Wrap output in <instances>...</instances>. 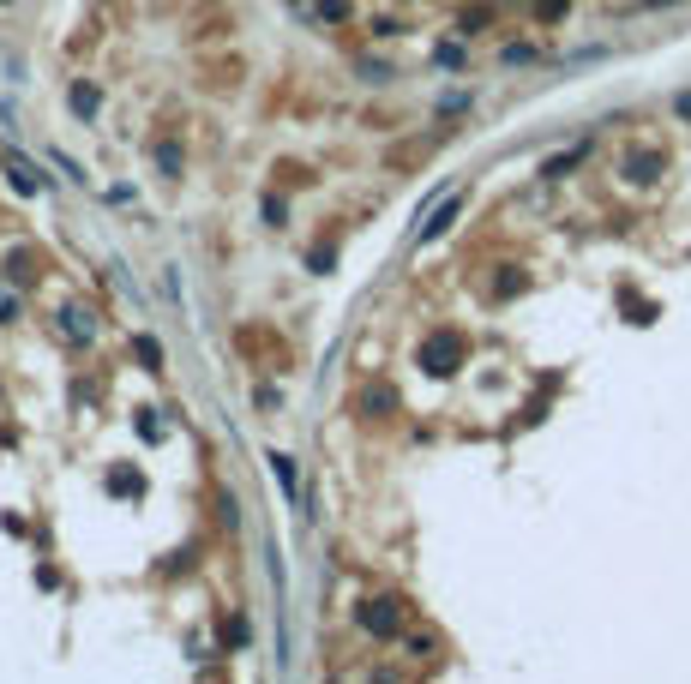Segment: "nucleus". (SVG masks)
Here are the masks:
<instances>
[{
    "instance_id": "f257e3e1",
    "label": "nucleus",
    "mask_w": 691,
    "mask_h": 684,
    "mask_svg": "<svg viewBox=\"0 0 691 684\" xmlns=\"http://www.w3.org/2000/svg\"><path fill=\"white\" fill-rule=\"evenodd\" d=\"M463 360H469V337H463V330H433V337L421 342V372H427V378H451Z\"/></svg>"
},
{
    "instance_id": "f03ea898",
    "label": "nucleus",
    "mask_w": 691,
    "mask_h": 684,
    "mask_svg": "<svg viewBox=\"0 0 691 684\" xmlns=\"http://www.w3.org/2000/svg\"><path fill=\"white\" fill-rule=\"evenodd\" d=\"M355 618H361V630H367V637H379V642L403 637V600H397V595H367Z\"/></svg>"
},
{
    "instance_id": "7ed1b4c3",
    "label": "nucleus",
    "mask_w": 691,
    "mask_h": 684,
    "mask_svg": "<svg viewBox=\"0 0 691 684\" xmlns=\"http://www.w3.org/2000/svg\"><path fill=\"white\" fill-rule=\"evenodd\" d=\"M662 169H667L662 150H625V162H620V174H625V181H637V186H649Z\"/></svg>"
},
{
    "instance_id": "20e7f679",
    "label": "nucleus",
    "mask_w": 691,
    "mask_h": 684,
    "mask_svg": "<svg viewBox=\"0 0 691 684\" xmlns=\"http://www.w3.org/2000/svg\"><path fill=\"white\" fill-rule=\"evenodd\" d=\"M457 211H463V192H451V199L439 204V211H427V223L415 228V241H439V234H445V228L457 223Z\"/></svg>"
},
{
    "instance_id": "39448f33",
    "label": "nucleus",
    "mask_w": 691,
    "mask_h": 684,
    "mask_svg": "<svg viewBox=\"0 0 691 684\" xmlns=\"http://www.w3.org/2000/svg\"><path fill=\"white\" fill-rule=\"evenodd\" d=\"M60 330H67L72 342H90L97 337V313H90V306H60Z\"/></svg>"
},
{
    "instance_id": "423d86ee",
    "label": "nucleus",
    "mask_w": 691,
    "mask_h": 684,
    "mask_svg": "<svg viewBox=\"0 0 691 684\" xmlns=\"http://www.w3.org/2000/svg\"><path fill=\"white\" fill-rule=\"evenodd\" d=\"M6 174H13V186H18V192H43V186H48V174H37L25 157H6Z\"/></svg>"
},
{
    "instance_id": "0eeeda50",
    "label": "nucleus",
    "mask_w": 691,
    "mask_h": 684,
    "mask_svg": "<svg viewBox=\"0 0 691 684\" xmlns=\"http://www.w3.org/2000/svg\"><path fill=\"white\" fill-rule=\"evenodd\" d=\"M109 492H115V499H127V492H132V499H139V492H144V474L139 469H115V474H109Z\"/></svg>"
},
{
    "instance_id": "6e6552de",
    "label": "nucleus",
    "mask_w": 691,
    "mask_h": 684,
    "mask_svg": "<svg viewBox=\"0 0 691 684\" xmlns=\"http://www.w3.org/2000/svg\"><path fill=\"white\" fill-rule=\"evenodd\" d=\"M67 102H72V114H85V120H90V114L102 109V90H97V85H72Z\"/></svg>"
},
{
    "instance_id": "1a4fd4ad",
    "label": "nucleus",
    "mask_w": 691,
    "mask_h": 684,
    "mask_svg": "<svg viewBox=\"0 0 691 684\" xmlns=\"http://www.w3.org/2000/svg\"><path fill=\"white\" fill-rule=\"evenodd\" d=\"M132 355L144 360V372H162V348H157V337H132Z\"/></svg>"
},
{
    "instance_id": "9d476101",
    "label": "nucleus",
    "mask_w": 691,
    "mask_h": 684,
    "mask_svg": "<svg viewBox=\"0 0 691 684\" xmlns=\"http://www.w3.org/2000/svg\"><path fill=\"white\" fill-rule=\"evenodd\" d=\"M157 169L169 174V181H181V144H174V139H162V144H157Z\"/></svg>"
},
{
    "instance_id": "9b49d317",
    "label": "nucleus",
    "mask_w": 691,
    "mask_h": 684,
    "mask_svg": "<svg viewBox=\"0 0 691 684\" xmlns=\"http://www.w3.org/2000/svg\"><path fill=\"white\" fill-rule=\"evenodd\" d=\"M523 283H529V276H523V271H511V264H505V276H499V283H493V295H499V300H511V295H523Z\"/></svg>"
},
{
    "instance_id": "f8f14e48",
    "label": "nucleus",
    "mask_w": 691,
    "mask_h": 684,
    "mask_svg": "<svg viewBox=\"0 0 691 684\" xmlns=\"http://www.w3.org/2000/svg\"><path fill=\"white\" fill-rule=\"evenodd\" d=\"M577 162H583V144H577V150H565V157H553L541 174H548V181H560V174H571V169H577Z\"/></svg>"
},
{
    "instance_id": "ddd939ff",
    "label": "nucleus",
    "mask_w": 691,
    "mask_h": 684,
    "mask_svg": "<svg viewBox=\"0 0 691 684\" xmlns=\"http://www.w3.org/2000/svg\"><path fill=\"white\" fill-rule=\"evenodd\" d=\"M625 313H632V325H649V318H655V306H649V300H637V295H625Z\"/></svg>"
},
{
    "instance_id": "4468645a",
    "label": "nucleus",
    "mask_w": 691,
    "mask_h": 684,
    "mask_svg": "<svg viewBox=\"0 0 691 684\" xmlns=\"http://www.w3.org/2000/svg\"><path fill=\"white\" fill-rule=\"evenodd\" d=\"M271 469H277V481L288 486V499H295V462H288V456H271Z\"/></svg>"
},
{
    "instance_id": "2eb2a0df",
    "label": "nucleus",
    "mask_w": 691,
    "mask_h": 684,
    "mask_svg": "<svg viewBox=\"0 0 691 684\" xmlns=\"http://www.w3.org/2000/svg\"><path fill=\"white\" fill-rule=\"evenodd\" d=\"M367 409H397V390H391V385H379V390H367Z\"/></svg>"
},
{
    "instance_id": "dca6fc26",
    "label": "nucleus",
    "mask_w": 691,
    "mask_h": 684,
    "mask_svg": "<svg viewBox=\"0 0 691 684\" xmlns=\"http://www.w3.org/2000/svg\"><path fill=\"white\" fill-rule=\"evenodd\" d=\"M319 18H349V0H319Z\"/></svg>"
},
{
    "instance_id": "f3484780",
    "label": "nucleus",
    "mask_w": 691,
    "mask_h": 684,
    "mask_svg": "<svg viewBox=\"0 0 691 684\" xmlns=\"http://www.w3.org/2000/svg\"><path fill=\"white\" fill-rule=\"evenodd\" d=\"M565 6H571V0H541L535 13H541V18H548V25H553V18H565Z\"/></svg>"
},
{
    "instance_id": "a211bd4d",
    "label": "nucleus",
    "mask_w": 691,
    "mask_h": 684,
    "mask_svg": "<svg viewBox=\"0 0 691 684\" xmlns=\"http://www.w3.org/2000/svg\"><path fill=\"white\" fill-rule=\"evenodd\" d=\"M13 313H18V300H13V288L0 283V325H6V318H13Z\"/></svg>"
},
{
    "instance_id": "6ab92c4d",
    "label": "nucleus",
    "mask_w": 691,
    "mask_h": 684,
    "mask_svg": "<svg viewBox=\"0 0 691 684\" xmlns=\"http://www.w3.org/2000/svg\"><path fill=\"white\" fill-rule=\"evenodd\" d=\"M674 109H679V114H686V120H691V97H679V102H674Z\"/></svg>"
}]
</instances>
